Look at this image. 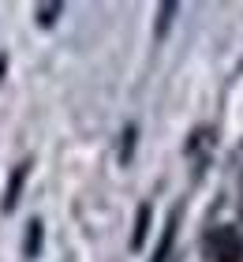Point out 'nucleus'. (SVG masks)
Returning a JSON list of instances; mask_svg holds the SVG:
<instances>
[{"label": "nucleus", "instance_id": "9d476101", "mask_svg": "<svg viewBox=\"0 0 243 262\" xmlns=\"http://www.w3.org/2000/svg\"><path fill=\"white\" fill-rule=\"evenodd\" d=\"M239 213H243V202H239Z\"/></svg>", "mask_w": 243, "mask_h": 262}, {"label": "nucleus", "instance_id": "0eeeda50", "mask_svg": "<svg viewBox=\"0 0 243 262\" xmlns=\"http://www.w3.org/2000/svg\"><path fill=\"white\" fill-rule=\"evenodd\" d=\"M60 11H64V4H38V23L41 27H53Z\"/></svg>", "mask_w": 243, "mask_h": 262}, {"label": "nucleus", "instance_id": "1a4fd4ad", "mask_svg": "<svg viewBox=\"0 0 243 262\" xmlns=\"http://www.w3.org/2000/svg\"><path fill=\"white\" fill-rule=\"evenodd\" d=\"M4 68H8V56H0V79H4Z\"/></svg>", "mask_w": 243, "mask_h": 262}, {"label": "nucleus", "instance_id": "6e6552de", "mask_svg": "<svg viewBox=\"0 0 243 262\" xmlns=\"http://www.w3.org/2000/svg\"><path fill=\"white\" fill-rule=\"evenodd\" d=\"M131 154H135V127H124V146H120V165L131 161Z\"/></svg>", "mask_w": 243, "mask_h": 262}, {"label": "nucleus", "instance_id": "7ed1b4c3", "mask_svg": "<svg viewBox=\"0 0 243 262\" xmlns=\"http://www.w3.org/2000/svg\"><path fill=\"white\" fill-rule=\"evenodd\" d=\"M176 221H180V213H172V217H168L165 236H161V244H157V251H153L150 262H176V255H172V247H176Z\"/></svg>", "mask_w": 243, "mask_h": 262}, {"label": "nucleus", "instance_id": "f257e3e1", "mask_svg": "<svg viewBox=\"0 0 243 262\" xmlns=\"http://www.w3.org/2000/svg\"><path fill=\"white\" fill-rule=\"evenodd\" d=\"M202 251L210 262H243V232L236 225H213L202 236Z\"/></svg>", "mask_w": 243, "mask_h": 262}, {"label": "nucleus", "instance_id": "20e7f679", "mask_svg": "<svg viewBox=\"0 0 243 262\" xmlns=\"http://www.w3.org/2000/svg\"><path fill=\"white\" fill-rule=\"evenodd\" d=\"M150 217H153V206L150 202H142L139 213H135V232H131V251H139L146 244V232H150Z\"/></svg>", "mask_w": 243, "mask_h": 262}, {"label": "nucleus", "instance_id": "f03ea898", "mask_svg": "<svg viewBox=\"0 0 243 262\" xmlns=\"http://www.w3.org/2000/svg\"><path fill=\"white\" fill-rule=\"evenodd\" d=\"M30 169H34V161L27 158V161H19L15 169H11V176H8V187H4V199H0V210L4 213H11L19 206V199H23V187H27V176H30Z\"/></svg>", "mask_w": 243, "mask_h": 262}, {"label": "nucleus", "instance_id": "423d86ee", "mask_svg": "<svg viewBox=\"0 0 243 262\" xmlns=\"http://www.w3.org/2000/svg\"><path fill=\"white\" fill-rule=\"evenodd\" d=\"M172 15H176V4H172V0L157 8V38H165V30H168V19H172Z\"/></svg>", "mask_w": 243, "mask_h": 262}, {"label": "nucleus", "instance_id": "39448f33", "mask_svg": "<svg viewBox=\"0 0 243 262\" xmlns=\"http://www.w3.org/2000/svg\"><path fill=\"white\" fill-rule=\"evenodd\" d=\"M41 240H45V232H41V221L34 217V221L27 225V240H23V255H27V258H38V255H41Z\"/></svg>", "mask_w": 243, "mask_h": 262}]
</instances>
